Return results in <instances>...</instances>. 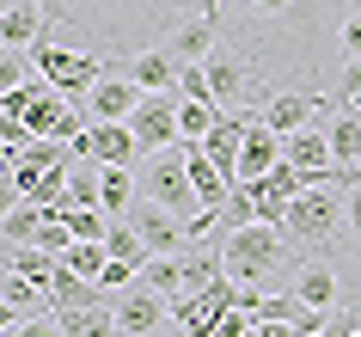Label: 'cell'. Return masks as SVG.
Here are the masks:
<instances>
[{
	"mask_svg": "<svg viewBox=\"0 0 361 337\" xmlns=\"http://www.w3.org/2000/svg\"><path fill=\"white\" fill-rule=\"evenodd\" d=\"M104 252H111L116 264H129V270H141V264L153 258V252H147V240L135 233V221H111V233H104Z\"/></svg>",
	"mask_w": 361,
	"mask_h": 337,
	"instance_id": "603a6c76",
	"label": "cell"
},
{
	"mask_svg": "<svg viewBox=\"0 0 361 337\" xmlns=\"http://www.w3.org/2000/svg\"><path fill=\"white\" fill-rule=\"evenodd\" d=\"M61 331H68V337H123V325H116V300H98V307H61Z\"/></svg>",
	"mask_w": 361,
	"mask_h": 337,
	"instance_id": "d6986e66",
	"label": "cell"
},
{
	"mask_svg": "<svg viewBox=\"0 0 361 337\" xmlns=\"http://www.w3.org/2000/svg\"><path fill=\"white\" fill-rule=\"evenodd\" d=\"M221 258H227V276L239 282V288H264V282L288 276L294 245H288L282 227L251 221V227H239V233H227V240H221Z\"/></svg>",
	"mask_w": 361,
	"mask_h": 337,
	"instance_id": "277c9868",
	"label": "cell"
},
{
	"mask_svg": "<svg viewBox=\"0 0 361 337\" xmlns=\"http://www.w3.org/2000/svg\"><path fill=\"white\" fill-rule=\"evenodd\" d=\"M343 233H349V240L361 245V184L349 190V196H343Z\"/></svg>",
	"mask_w": 361,
	"mask_h": 337,
	"instance_id": "d6a6232c",
	"label": "cell"
},
{
	"mask_svg": "<svg viewBox=\"0 0 361 337\" xmlns=\"http://www.w3.org/2000/svg\"><path fill=\"white\" fill-rule=\"evenodd\" d=\"M43 227V208L37 203H6V221H0V233H6V252L13 245H31Z\"/></svg>",
	"mask_w": 361,
	"mask_h": 337,
	"instance_id": "cb8c5ba5",
	"label": "cell"
},
{
	"mask_svg": "<svg viewBox=\"0 0 361 337\" xmlns=\"http://www.w3.org/2000/svg\"><path fill=\"white\" fill-rule=\"evenodd\" d=\"M324 135H331V160L337 166H361V111H331L324 117Z\"/></svg>",
	"mask_w": 361,
	"mask_h": 337,
	"instance_id": "44dd1931",
	"label": "cell"
},
{
	"mask_svg": "<svg viewBox=\"0 0 361 337\" xmlns=\"http://www.w3.org/2000/svg\"><path fill=\"white\" fill-rule=\"evenodd\" d=\"M214 43H221V19H214V13H184V19L159 37V49H171L178 68H190V61H209L214 56Z\"/></svg>",
	"mask_w": 361,
	"mask_h": 337,
	"instance_id": "8fae6325",
	"label": "cell"
},
{
	"mask_svg": "<svg viewBox=\"0 0 361 337\" xmlns=\"http://www.w3.org/2000/svg\"><path fill=\"white\" fill-rule=\"evenodd\" d=\"M337 61H361V0H343V25H337Z\"/></svg>",
	"mask_w": 361,
	"mask_h": 337,
	"instance_id": "4316f807",
	"label": "cell"
},
{
	"mask_svg": "<svg viewBox=\"0 0 361 337\" xmlns=\"http://www.w3.org/2000/svg\"><path fill=\"white\" fill-rule=\"evenodd\" d=\"M288 288H294L312 313H324V319L343 307V270H337V258H324V252H319V258H300V270H294Z\"/></svg>",
	"mask_w": 361,
	"mask_h": 337,
	"instance_id": "30bf717a",
	"label": "cell"
},
{
	"mask_svg": "<svg viewBox=\"0 0 361 337\" xmlns=\"http://www.w3.org/2000/svg\"><path fill=\"white\" fill-rule=\"evenodd\" d=\"M251 117H257V111H221V123L202 135V153L221 166V178H227V184H239V148H245Z\"/></svg>",
	"mask_w": 361,
	"mask_h": 337,
	"instance_id": "7c38bea8",
	"label": "cell"
},
{
	"mask_svg": "<svg viewBox=\"0 0 361 337\" xmlns=\"http://www.w3.org/2000/svg\"><path fill=\"white\" fill-rule=\"evenodd\" d=\"M141 282L159 288L166 300H184V288H190V264H184V252H159V258L141 264Z\"/></svg>",
	"mask_w": 361,
	"mask_h": 337,
	"instance_id": "ffe728a7",
	"label": "cell"
},
{
	"mask_svg": "<svg viewBox=\"0 0 361 337\" xmlns=\"http://www.w3.org/2000/svg\"><path fill=\"white\" fill-rule=\"evenodd\" d=\"M116 325H123V337H159L166 331V295L135 282L129 295L116 300Z\"/></svg>",
	"mask_w": 361,
	"mask_h": 337,
	"instance_id": "4fadbf2b",
	"label": "cell"
},
{
	"mask_svg": "<svg viewBox=\"0 0 361 337\" xmlns=\"http://www.w3.org/2000/svg\"><path fill=\"white\" fill-rule=\"evenodd\" d=\"M178 93H184V98H202V105H214V93H209V68H202V61L178 68Z\"/></svg>",
	"mask_w": 361,
	"mask_h": 337,
	"instance_id": "83f0119b",
	"label": "cell"
},
{
	"mask_svg": "<svg viewBox=\"0 0 361 337\" xmlns=\"http://www.w3.org/2000/svg\"><path fill=\"white\" fill-rule=\"evenodd\" d=\"M74 153H86V160H104V166H129L135 153H141V141H135L129 123H86V135L74 141Z\"/></svg>",
	"mask_w": 361,
	"mask_h": 337,
	"instance_id": "9a60e30c",
	"label": "cell"
},
{
	"mask_svg": "<svg viewBox=\"0 0 361 337\" xmlns=\"http://www.w3.org/2000/svg\"><path fill=\"white\" fill-rule=\"evenodd\" d=\"M6 337H68L61 319H25V325H6Z\"/></svg>",
	"mask_w": 361,
	"mask_h": 337,
	"instance_id": "1f68e13d",
	"label": "cell"
},
{
	"mask_svg": "<svg viewBox=\"0 0 361 337\" xmlns=\"http://www.w3.org/2000/svg\"><path fill=\"white\" fill-rule=\"evenodd\" d=\"M61 264L74 270V276H104V264H111V252H104V240H74L68 252H61Z\"/></svg>",
	"mask_w": 361,
	"mask_h": 337,
	"instance_id": "d4e9b609",
	"label": "cell"
},
{
	"mask_svg": "<svg viewBox=\"0 0 361 337\" xmlns=\"http://www.w3.org/2000/svg\"><path fill=\"white\" fill-rule=\"evenodd\" d=\"M282 160V135L269 129L264 117H251L245 129V148H239V184H257V178H269V166Z\"/></svg>",
	"mask_w": 361,
	"mask_h": 337,
	"instance_id": "e0dca14e",
	"label": "cell"
},
{
	"mask_svg": "<svg viewBox=\"0 0 361 337\" xmlns=\"http://www.w3.org/2000/svg\"><path fill=\"white\" fill-rule=\"evenodd\" d=\"M282 160H294L312 184H331V172H337V160H331V135H324L319 123H306V129L282 135Z\"/></svg>",
	"mask_w": 361,
	"mask_h": 337,
	"instance_id": "5bb4252c",
	"label": "cell"
},
{
	"mask_svg": "<svg viewBox=\"0 0 361 337\" xmlns=\"http://www.w3.org/2000/svg\"><path fill=\"white\" fill-rule=\"evenodd\" d=\"M43 25H49L43 0H0V49H31Z\"/></svg>",
	"mask_w": 361,
	"mask_h": 337,
	"instance_id": "2e32d148",
	"label": "cell"
},
{
	"mask_svg": "<svg viewBox=\"0 0 361 337\" xmlns=\"http://www.w3.org/2000/svg\"><path fill=\"white\" fill-rule=\"evenodd\" d=\"M129 74L141 80L147 93H178V56H171V49H159V43H153V49H141V56L129 61Z\"/></svg>",
	"mask_w": 361,
	"mask_h": 337,
	"instance_id": "7402d4cb",
	"label": "cell"
},
{
	"mask_svg": "<svg viewBox=\"0 0 361 337\" xmlns=\"http://www.w3.org/2000/svg\"><path fill=\"white\" fill-rule=\"evenodd\" d=\"M337 105L361 111V61H343V74H337Z\"/></svg>",
	"mask_w": 361,
	"mask_h": 337,
	"instance_id": "f1b7e54d",
	"label": "cell"
},
{
	"mask_svg": "<svg viewBox=\"0 0 361 337\" xmlns=\"http://www.w3.org/2000/svg\"><path fill=\"white\" fill-rule=\"evenodd\" d=\"M31 61H37V74L56 86V93H68L80 105V98L92 93L98 80H104V68L111 61L98 56V49H80V43H61V25H43V37L31 43Z\"/></svg>",
	"mask_w": 361,
	"mask_h": 337,
	"instance_id": "5b68a950",
	"label": "cell"
},
{
	"mask_svg": "<svg viewBox=\"0 0 361 337\" xmlns=\"http://www.w3.org/2000/svg\"><path fill=\"white\" fill-rule=\"evenodd\" d=\"M25 86V49H0V93Z\"/></svg>",
	"mask_w": 361,
	"mask_h": 337,
	"instance_id": "4dcf8cb0",
	"label": "cell"
},
{
	"mask_svg": "<svg viewBox=\"0 0 361 337\" xmlns=\"http://www.w3.org/2000/svg\"><path fill=\"white\" fill-rule=\"evenodd\" d=\"M43 300H56L49 282H31V276H19V270H6V288H0V319H6V325H25Z\"/></svg>",
	"mask_w": 361,
	"mask_h": 337,
	"instance_id": "ac0fdd59",
	"label": "cell"
},
{
	"mask_svg": "<svg viewBox=\"0 0 361 337\" xmlns=\"http://www.w3.org/2000/svg\"><path fill=\"white\" fill-rule=\"evenodd\" d=\"M343 196H349V190H337V184H312V190H300V196L288 203L282 233H288V245H294V258H319L324 245H337Z\"/></svg>",
	"mask_w": 361,
	"mask_h": 337,
	"instance_id": "8992f818",
	"label": "cell"
},
{
	"mask_svg": "<svg viewBox=\"0 0 361 337\" xmlns=\"http://www.w3.org/2000/svg\"><path fill=\"white\" fill-rule=\"evenodd\" d=\"M178 105H184V93H147L135 105L129 129H135V141H141V153L178 148Z\"/></svg>",
	"mask_w": 361,
	"mask_h": 337,
	"instance_id": "ba28073f",
	"label": "cell"
},
{
	"mask_svg": "<svg viewBox=\"0 0 361 337\" xmlns=\"http://www.w3.org/2000/svg\"><path fill=\"white\" fill-rule=\"evenodd\" d=\"M129 276H141V270H129V264H104V276H98V288H123V282H129Z\"/></svg>",
	"mask_w": 361,
	"mask_h": 337,
	"instance_id": "836d02e7",
	"label": "cell"
},
{
	"mask_svg": "<svg viewBox=\"0 0 361 337\" xmlns=\"http://www.w3.org/2000/svg\"><path fill=\"white\" fill-rule=\"evenodd\" d=\"M214 123H221V111L202 105V98H184V105H178V141H202Z\"/></svg>",
	"mask_w": 361,
	"mask_h": 337,
	"instance_id": "484cf974",
	"label": "cell"
},
{
	"mask_svg": "<svg viewBox=\"0 0 361 337\" xmlns=\"http://www.w3.org/2000/svg\"><path fill=\"white\" fill-rule=\"evenodd\" d=\"M135 184H141V196H147V203L171 208V215H184V221L196 227V240H209V208H202V196H196V178H190V160H184V148L141 153Z\"/></svg>",
	"mask_w": 361,
	"mask_h": 337,
	"instance_id": "3957f363",
	"label": "cell"
},
{
	"mask_svg": "<svg viewBox=\"0 0 361 337\" xmlns=\"http://www.w3.org/2000/svg\"><path fill=\"white\" fill-rule=\"evenodd\" d=\"M141 98H147V86L116 61V68H104V80H98L92 93L80 98V111H86V123H129Z\"/></svg>",
	"mask_w": 361,
	"mask_h": 337,
	"instance_id": "52a82bcc",
	"label": "cell"
},
{
	"mask_svg": "<svg viewBox=\"0 0 361 337\" xmlns=\"http://www.w3.org/2000/svg\"><path fill=\"white\" fill-rule=\"evenodd\" d=\"M337 25H343V0H227L221 6V37L239 43L257 68L264 86L288 93L300 86L312 93L319 80L337 86L343 61H324V43L337 49Z\"/></svg>",
	"mask_w": 361,
	"mask_h": 337,
	"instance_id": "6da1fadb",
	"label": "cell"
},
{
	"mask_svg": "<svg viewBox=\"0 0 361 337\" xmlns=\"http://www.w3.org/2000/svg\"><path fill=\"white\" fill-rule=\"evenodd\" d=\"M129 221H135V233L147 240V252H153V258H159V252H184V245H196V227L184 221V215H171V208L147 203V196H135Z\"/></svg>",
	"mask_w": 361,
	"mask_h": 337,
	"instance_id": "9c48e42d",
	"label": "cell"
},
{
	"mask_svg": "<svg viewBox=\"0 0 361 337\" xmlns=\"http://www.w3.org/2000/svg\"><path fill=\"white\" fill-rule=\"evenodd\" d=\"M337 270H343V307H361V252H355V258H343Z\"/></svg>",
	"mask_w": 361,
	"mask_h": 337,
	"instance_id": "f546056e",
	"label": "cell"
},
{
	"mask_svg": "<svg viewBox=\"0 0 361 337\" xmlns=\"http://www.w3.org/2000/svg\"><path fill=\"white\" fill-rule=\"evenodd\" d=\"M184 19L178 0H61V31H74L80 49H98V56H116V49H153L171 25Z\"/></svg>",
	"mask_w": 361,
	"mask_h": 337,
	"instance_id": "7a4b0ae2",
	"label": "cell"
}]
</instances>
